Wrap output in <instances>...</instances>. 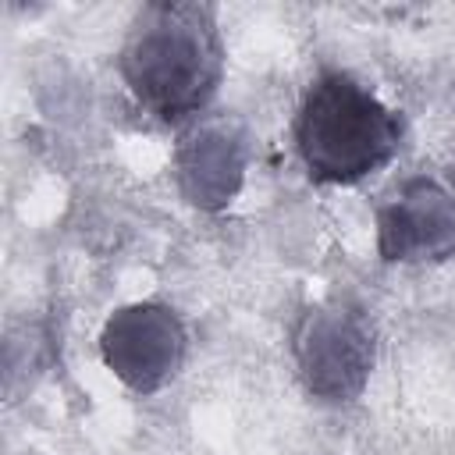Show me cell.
<instances>
[{
  "label": "cell",
  "instance_id": "6da1fadb",
  "mask_svg": "<svg viewBox=\"0 0 455 455\" xmlns=\"http://www.w3.org/2000/svg\"><path fill=\"white\" fill-rule=\"evenodd\" d=\"M121 75L132 96L160 121L199 114L224 75V46L210 4H146L121 46Z\"/></svg>",
  "mask_w": 455,
  "mask_h": 455
},
{
  "label": "cell",
  "instance_id": "7a4b0ae2",
  "mask_svg": "<svg viewBox=\"0 0 455 455\" xmlns=\"http://www.w3.org/2000/svg\"><path fill=\"white\" fill-rule=\"evenodd\" d=\"M295 146L313 181L355 185L391 164L402 117L345 71H323L302 96Z\"/></svg>",
  "mask_w": 455,
  "mask_h": 455
},
{
  "label": "cell",
  "instance_id": "3957f363",
  "mask_svg": "<svg viewBox=\"0 0 455 455\" xmlns=\"http://www.w3.org/2000/svg\"><path fill=\"white\" fill-rule=\"evenodd\" d=\"M291 359L313 398L331 405L359 398L377 363V334L366 309L341 295L306 306L291 327Z\"/></svg>",
  "mask_w": 455,
  "mask_h": 455
},
{
  "label": "cell",
  "instance_id": "277c9868",
  "mask_svg": "<svg viewBox=\"0 0 455 455\" xmlns=\"http://www.w3.org/2000/svg\"><path fill=\"white\" fill-rule=\"evenodd\" d=\"M188 334L167 302H128L114 309L100 331L107 370L139 395L160 391L185 363Z\"/></svg>",
  "mask_w": 455,
  "mask_h": 455
},
{
  "label": "cell",
  "instance_id": "5b68a950",
  "mask_svg": "<svg viewBox=\"0 0 455 455\" xmlns=\"http://www.w3.org/2000/svg\"><path fill=\"white\" fill-rule=\"evenodd\" d=\"M377 252L387 263H437L455 252V196L419 174L377 210Z\"/></svg>",
  "mask_w": 455,
  "mask_h": 455
},
{
  "label": "cell",
  "instance_id": "8992f818",
  "mask_svg": "<svg viewBox=\"0 0 455 455\" xmlns=\"http://www.w3.org/2000/svg\"><path fill=\"white\" fill-rule=\"evenodd\" d=\"M249 132L238 117L196 121L174 149V178L181 196L199 210H224L245 181Z\"/></svg>",
  "mask_w": 455,
  "mask_h": 455
}]
</instances>
